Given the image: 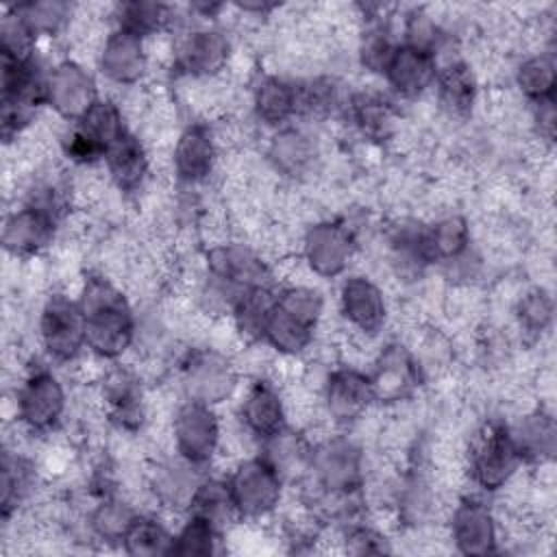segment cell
I'll list each match as a JSON object with an SVG mask.
<instances>
[{"label": "cell", "instance_id": "ffe728a7", "mask_svg": "<svg viewBox=\"0 0 557 557\" xmlns=\"http://www.w3.org/2000/svg\"><path fill=\"white\" fill-rule=\"evenodd\" d=\"M198 483L196 466L178 455L154 459L146 472V485L152 498L170 511H187Z\"/></svg>", "mask_w": 557, "mask_h": 557}, {"label": "cell", "instance_id": "836d02e7", "mask_svg": "<svg viewBox=\"0 0 557 557\" xmlns=\"http://www.w3.org/2000/svg\"><path fill=\"white\" fill-rule=\"evenodd\" d=\"M553 296L544 285H535L524 289L513 307L516 324L522 337L540 339L553 324Z\"/></svg>", "mask_w": 557, "mask_h": 557}, {"label": "cell", "instance_id": "7402d4cb", "mask_svg": "<svg viewBox=\"0 0 557 557\" xmlns=\"http://www.w3.org/2000/svg\"><path fill=\"white\" fill-rule=\"evenodd\" d=\"M435 102L448 120H468L474 111L479 83L470 63L455 59L437 70Z\"/></svg>", "mask_w": 557, "mask_h": 557}, {"label": "cell", "instance_id": "f1b7e54d", "mask_svg": "<svg viewBox=\"0 0 557 557\" xmlns=\"http://www.w3.org/2000/svg\"><path fill=\"white\" fill-rule=\"evenodd\" d=\"M37 481V468L30 459L20 455L15 448L4 446L2 453V479H0V505L2 518L9 520L17 513V507L33 494Z\"/></svg>", "mask_w": 557, "mask_h": 557}, {"label": "cell", "instance_id": "277c9868", "mask_svg": "<svg viewBox=\"0 0 557 557\" xmlns=\"http://www.w3.org/2000/svg\"><path fill=\"white\" fill-rule=\"evenodd\" d=\"M67 409V392L48 368L30 370L15 389V418L26 433L52 431Z\"/></svg>", "mask_w": 557, "mask_h": 557}, {"label": "cell", "instance_id": "cb8c5ba5", "mask_svg": "<svg viewBox=\"0 0 557 557\" xmlns=\"http://www.w3.org/2000/svg\"><path fill=\"white\" fill-rule=\"evenodd\" d=\"M104 168L111 178V183L120 191H137L144 187L150 168L152 157L148 146L135 135L133 131H126L104 154Z\"/></svg>", "mask_w": 557, "mask_h": 557}, {"label": "cell", "instance_id": "e575fe53", "mask_svg": "<svg viewBox=\"0 0 557 557\" xmlns=\"http://www.w3.org/2000/svg\"><path fill=\"white\" fill-rule=\"evenodd\" d=\"M137 511L128 500L117 496H104L89 513V531L104 544H122Z\"/></svg>", "mask_w": 557, "mask_h": 557}, {"label": "cell", "instance_id": "5bb4252c", "mask_svg": "<svg viewBox=\"0 0 557 557\" xmlns=\"http://www.w3.org/2000/svg\"><path fill=\"white\" fill-rule=\"evenodd\" d=\"M174 65L194 81H213L231 63V41L218 28H196L174 44Z\"/></svg>", "mask_w": 557, "mask_h": 557}, {"label": "cell", "instance_id": "8992f818", "mask_svg": "<svg viewBox=\"0 0 557 557\" xmlns=\"http://www.w3.org/2000/svg\"><path fill=\"white\" fill-rule=\"evenodd\" d=\"M39 342L44 350L61 361H74L85 346V318L81 302L67 292H52L39 311Z\"/></svg>", "mask_w": 557, "mask_h": 557}, {"label": "cell", "instance_id": "2e32d148", "mask_svg": "<svg viewBox=\"0 0 557 557\" xmlns=\"http://www.w3.org/2000/svg\"><path fill=\"white\" fill-rule=\"evenodd\" d=\"M339 311L355 335L363 337H376L389 313L383 289L363 274L344 278L339 287Z\"/></svg>", "mask_w": 557, "mask_h": 557}, {"label": "cell", "instance_id": "603a6c76", "mask_svg": "<svg viewBox=\"0 0 557 557\" xmlns=\"http://www.w3.org/2000/svg\"><path fill=\"white\" fill-rule=\"evenodd\" d=\"M346 113L357 133L372 144H385L398 133V113L381 91L363 89L352 94L346 102Z\"/></svg>", "mask_w": 557, "mask_h": 557}, {"label": "cell", "instance_id": "d4e9b609", "mask_svg": "<svg viewBox=\"0 0 557 557\" xmlns=\"http://www.w3.org/2000/svg\"><path fill=\"white\" fill-rule=\"evenodd\" d=\"M265 159L270 168L287 178H302L318 159V146L309 133L294 126L278 128L268 141Z\"/></svg>", "mask_w": 557, "mask_h": 557}, {"label": "cell", "instance_id": "4316f807", "mask_svg": "<svg viewBox=\"0 0 557 557\" xmlns=\"http://www.w3.org/2000/svg\"><path fill=\"white\" fill-rule=\"evenodd\" d=\"M507 426L522 461L537 463V466L553 461L555 440H557L553 413L544 409H531V411H524L516 424H507Z\"/></svg>", "mask_w": 557, "mask_h": 557}, {"label": "cell", "instance_id": "d6a6232c", "mask_svg": "<svg viewBox=\"0 0 557 557\" xmlns=\"http://www.w3.org/2000/svg\"><path fill=\"white\" fill-rule=\"evenodd\" d=\"M172 544H174V533L157 516L137 513L120 546L128 555L157 557V555H172Z\"/></svg>", "mask_w": 557, "mask_h": 557}, {"label": "cell", "instance_id": "4dcf8cb0", "mask_svg": "<svg viewBox=\"0 0 557 557\" xmlns=\"http://www.w3.org/2000/svg\"><path fill=\"white\" fill-rule=\"evenodd\" d=\"M315 331H318L315 326L287 313L274 302V309L263 331V342L283 357H298L313 346Z\"/></svg>", "mask_w": 557, "mask_h": 557}, {"label": "cell", "instance_id": "52a82bcc", "mask_svg": "<svg viewBox=\"0 0 557 557\" xmlns=\"http://www.w3.org/2000/svg\"><path fill=\"white\" fill-rule=\"evenodd\" d=\"M181 387L189 400L215 407L235 392L237 366L222 350H191L181 366Z\"/></svg>", "mask_w": 557, "mask_h": 557}, {"label": "cell", "instance_id": "7c38bea8", "mask_svg": "<svg viewBox=\"0 0 557 557\" xmlns=\"http://www.w3.org/2000/svg\"><path fill=\"white\" fill-rule=\"evenodd\" d=\"M368 376L379 403H400L418 389L424 372L407 344L389 342L376 350Z\"/></svg>", "mask_w": 557, "mask_h": 557}, {"label": "cell", "instance_id": "9c48e42d", "mask_svg": "<svg viewBox=\"0 0 557 557\" xmlns=\"http://www.w3.org/2000/svg\"><path fill=\"white\" fill-rule=\"evenodd\" d=\"M302 261L320 278H335L346 272L355 255L352 231L333 220H318L302 233Z\"/></svg>", "mask_w": 557, "mask_h": 557}, {"label": "cell", "instance_id": "ba28073f", "mask_svg": "<svg viewBox=\"0 0 557 557\" xmlns=\"http://www.w3.org/2000/svg\"><path fill=\"white\" fill-rule=\"evenodd\" d=\"M205 270L242 292L272 285V265L263 252L244 242H222L205 252Z\"/></svg>", "mask_w": 557, "mask_h": 557}, {"label": "cell", "instance_id": "30bf717a", "mask_svg": "<svg viewBox=\"0 0 557 557\" xmlns=\"http://www.w3.org/2000/svg\"><path fill=\"white\" fill-rule=\"evenodd\" d=\"M320 398L324 413L335 424H355L363 420L376 400L370 376L357 366H339L326 372Z\"/></svg>", "mask_w": 557, "mask_h": 557}, {"label": "cell", "instance_id": "d6986e66", "mask_svg": "<svg viewBox=\"0 0 557 557\" xmlns=\"http://www.w3.org/2000/svg\"><path fill=\"white\" fill-rule=\"evenodd\" d=\"M57 226H59V220L52 213L24 202L20 209L11 211L4 218L2 244L7 255L15 259L39 255L52 244L57 235Z\"/></svg>", "mask_w": 557, "mask_h": 557}, {"label": "cell", "instance_id": "60d3db41", "mask_svg": "<svg viewBox=\"0 0 557 557\" xmlns=\"http://www.w3.org/2000/svg\"><path fill=\"white\" fill-rule=\"evenodd\" d=\"M342 548L344 553L352 555H368V553H385L389 550L387 537L370 524H350L342 535Z\"/></svg>", "mask_w": 557, "mask_h": 557}, {"label": "cell", "instance_id": "e0dca14e", "mask_svg": "<svg viewBox=\"0 0 557 557\" xmlns=\"http://www.w3.org/2000/svg\"><path fill=\"white\" fill-rule=\"evenodd\" d=\"M239 420L259 442H268L283 433L289 422L285 396L278 383L268 376H257V381L244 394L239 405Z\"/></svg>", "mask_w": 557, "mask_h": 557}, {"label": "cell", "instance_id": "74e56055", "mask_svg": "<svg viewBox=\"0 0 557 557\" xmlns=\"http://www.w3.org/2000/svg\"><path fill=\"white\" fill-rule=\"evenodd\" d=\"M222 533L198 516H187L185 524L174 533L172 555L178 557H209L218 553Z\"/></svg>", "mask_w": 557, "mask_h": 557}, {"label": "cell", "instance_id": "44dd1931", "mask_svg": "<svg viewBox=\"0 0 557 557\" xmlns=\"http://www.w3.org/2000/svg\"><path fill=\"white\" fill-rule=\"evenodd\" d=\"M437 70L440 65L433 52L398 44L383 76L398 96L418 98L433 87Z\"/></svg>", "mask_w": 557, "mask_h": 557}, {"label": "cell", "instance_id": "f35d334b", "mask_svg": "<svg viewBox=\"0 0 557 557\" xmlns=\"http://www.w3.org/2000/svg\"><path fill=\"white\" fill-rule=\"evenodd\" d=\"M13 13L28 26V30L39 37V35H57L65 24H70L72 17V7L67 2H26V4H15Z\"/></svg>", "mask_w": 557, "mask_h": 557}, {"label": "cell", "instance_id": "9a60e30c", "mask_svg": "<svg viewBox=\"0 0 557 557\" xmlns=\"http://www.w3.org/2000/svg\"><path fill=\"white\" fill-rule=\"evenodd\" d=\"M498 520L479 498H461L450 511L448 540L461 555H490L498 550Z\"/></svg>", "mask_w": 557, "mask_h": 557}, {"label": "cell", "instance_id": "3957f363", "mask_svg": "<svg viewBox=\"0 0 557 557\" xmlns=\"http://www.w3.org/2000/svg\"><path fill=\"white\" fill-rule=\"evenodd\" d=\"M239 520L257 522L274 513L283 498V476L265 455L235 463L226 479Z\"/></svg>", "mask_w": 557, "mask_h": 557}, {"label": "cell", "instance_id": "8d00e7d4", "mask_svg": "<svg viewBox=\"0 0 557 557\" xmlns=\"http://www.w3.org/2000/svg\"><path fill=\"white\" fill-rule=\"evenodd\" d=\"M115 22L117 28L148 41L172 22V9L159 2H124L115 7Z\"/></svg>", "mask_w": 557, "mask_h": 557}, {"label": "cell", "instance_id": "4fadbf2b", "mask_svg": "<svg viewBox=\"0 0 557 557\" xmlns=\"http://www.w3.org/2000/svg\"><path fill=\"white\" fill-rule=\"evenodd\" d=\"M220 144L215 131L207 122H191L178 135L170 152V165L178 183H205L218 165Z\"/></svg>", "mask_w": 557, "mask_h": 557}, {"label": "cell", "instance_id": "7a4b0ae2", "mask_svg": "<svg viewBox=\"0 0 557 557\" xmlns=\"http://www.w3.org/2000/svg\"><path fill=\"white\" fill-rule=\"evenodd\" d=\"M520 455L503 420H485L468 442L466 468L470 479L485 492L503 490L520 472Z\"/></svg>", "mask_w": 557, "mask_h": 557}, {"label": "cell", "instance_id": "ab89813d", "mask_svg": "<svg viewBox=\"0 0 557 557\" xmlns=\"http://www.w3.org/2000/svg\"><path fill=\"white\" fill-rule=\"evenodd\" d=\"M398 48V44L392 39L389 35V28L385 24H372L368 26L361 37H359V46H357V54H359V61L361 65L368 70V72H374V74H383L394 50Z\"/></svg>", "mask_w": 557, "mask_h": 557}, {"label": "cell", "instance_id": "f546056e", "mask_svg": "<svg viewBox=\"0 0 557 557\" xmlns=\"http://www.w3.org/2000/svg\"><path fill=\"white\" fill-rule=\"evenodd\" d=\"M187 516H198L211 522L222 535H226V531H231L233 524L239 522L228 485L220 479H205L198 483Z\"/></svg>", "mask_w": 557, "mask_h": 557}, {"label": "cell", "instance_id": "8fae6325", "mask_svg": "<svg viewBox=\"0 0 557 557\" xmlns=\"http://www.w3.org/2000/svg\"><path fill=\"white\" fill-rule=\"evenodd\" d=\"M100 100L94 76L74 59H65L46 74V104L63 120H83Z\"/></svg>", "mask_w": 557, "mask_h": 557}, {"label": "cell", "instance_id": "6da1fadb", "mask_svg": "<svg viewBox=\"0 0 557 557\" xmlns=\"http://www.w3.org/2000/svg\"><path fill=\"white\" fill-rule=\"evenodd\" d=\"M85 318V346L98 359H120L137 337V318L126 294L102 274H87L78 296Z\"/></svg>", "mask_w": 557, "mask_h": 557}, {"label": "cell", "instance_id": "d590c367", "mask_svg": "<svg viewBox=\"0 0 557 557\" xmlns=\"http://www.w3.org/2000/svg\"><path fill=\"white\" fill-rule=\"evenodd\" d=\"M516 85L533 104L553 100L555 94V61L550 52L529 54L516 70Z\"/></svg>", "mask_w": 557, "mask_h": 557}, {"label": "cell", "instance_id": "484cf974", "mask_svg": "<svg viewBox=\"0 0 557 557\" xmlns=\"http://www.w3.org/2000/svg\"><path fill=\"white\" fill-rule=\"evenodd\" d=\"M255 117L265 126L283 128L298 115V83L276 74H263L252 87Z\"/></svg>", "mask_w": 557, "mask_h": 557}, {"label": "cell", "instance_id": "ac0fdd59", "mask_svg": "<svg viewBox=\"0 0 557 557\" xmlns=\"http://www.w3.org/2000/svg\"><path fill=\"white\" fill-rule=\"evenodd\" d=\"M148 61L146 39L124 28H113L107 33L98 50V65L102 76L120 87L137 85L148 72Z\"/></svg>", "mask_w": 557, "mask_h": 557}, {"label": "cell", "instance_id": "83f0119b", "mask_svg": "<svg viewBox=\"0 0 557 557\" xmlns=\"http://www.w3.org/2000/svg\"><path fill=\"white\" fill-rule=\"evenodd\" d=\"M422 242H424V252L429 263L448 265L470 250V244H472L470 224L463 215H457V213L444 215L424 228Z\"/></svg>", "mask_w": 557, "mask_h": 557}, {"label": "cell", "instance_id": "1f68e13d", "mask_svg": "<svg viewBox=\"0 0 557 557\" xmlns=\"http://www.w3.org/2000/svg\"><path fill=\"white\" fill-rule=\"evenodd\" d=\"M274 302H276V294L272 292V287L246 289L239 296L237 305L233 307L231 322L242 342H246V344L263 342V331H265L268 318L274 309Z\"/></svg>", "mask_w": 557, "mask_h": 557}, {"label": "cell", "instance_id": "5b68a950", "mask_svg": "<svg viewBox=\"0 0 557 557\" xmlns=\"http://www.w3.org/2000/svg\"><path fill=\"white\" fill-rule=\"evenodd\" d=\"M172 446L178 457L200 468L218 457L222 440V422L211 405L183 400L170 422Z\"/></svg>", "mask_w": 557, "mask_h": 557}]
</instances>
